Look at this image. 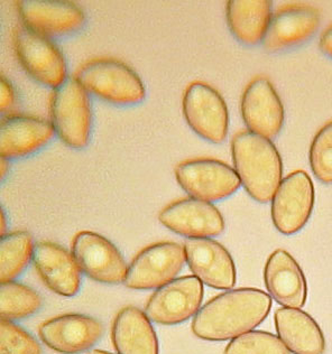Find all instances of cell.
<instances>
[{"label": "cell", "mask_w": 332, "mask_h": 354, "mask_svg": "<svg viewBox=\"0 0 332 354\" xmlns=\"http://www.w3.org/2000/svg\"><path fill=\"white\" fill-rule=\"evenodd\" d=\"M88 354H113L110 353V352L107 351H102V350H92V351H90Z\"/></svg>", "instance_id": "cell-33"}, {"label": "cell", "mask_w": 332, "mask_h": 354, "mask_svg": "<svg viewBox=\"0 0 332 354\" xmlns=\"http://www.w3.org/2000/svg\"><path fill=\"white\" fill-rule=\"evenodd\" d=\"M320 26V14L310 6H288L272 16L263 45L270 52L293 48L308 41Z\"/></svg>", "instance_id": "cell-19"}, {"label": "cell", "mask_w": 332, "mask_h": 354, "mask_svg": "<svg viewBox=\"0 0 332 354\" xmlns=\"http://www.w3.org/2000/svg\"><path fill=\"white\" fill-rule=\"evenodd\" d=\"M320 48L324 54L332 57V26L321 35Z\"/></svg>", "instance_id": "cell-30"}, {"label": "cell", "mask_w": 332, "mask_h": 354, "mask_svg": "<svg viewBox=\"0 0 332 354\" xmlns=\"http://www.w3.org/2000/svg\"><path fill=\"white\" fill-rule=\"evenodd\" d=\"M52 122L32 115H12L0 126V155L6 160L28 156L53 138Z\"/></svg>", "instance_id": "cell-20"}, {"label": "cell", "mask_w": 332, "mask_h": 354, "mask_svg": "<svg viewBox=\"0 0 332 354\" xmlns=\"http://www.w3.org/2000/svg\"><path fill=\"white\" fill-rule=\"evenodd\" d=\"M232 160L241 185L255 201H272L283 180V162L270 139L252 131H241L232 138Z\"/></svg>", "instance_id": "cell-2"}, {"label": "cell", "mask_w": 332, "mask_h": 354, "mask_svg": "<svg viewBox=\"0 0 332 354\" xmlns=\"http://www.w3.org/2000/svg\"><path fill=\"white\" fill-rule=\"evenodd\" d=\"M50 109V120L59 139L68 147H86L91 133V106L88 92L77 77H68L54 90Z\"/></svg>", "instance_id": "cell-4"}, {"label": "cell", "mask_w": 332, "mask_h": 354, "mask_svg": "<svg viewBox=\"0 0 332 354\" xmlns=\"http://www.w3.org/2000/svg\"><path fill=\"white\" fill-rule=\"evenodd\" d=\"M272 16L270 0H230L225 7L229 30L245 45L263 41Z\"/></svg>", "instance_id": "cell-23"}, {"label": "cell", "mask_w": 332, "mask_h": 354, "mask_svg": "<svg viewBox=\"0 0 332 354\" xmlns=\"http://www.w3.org/2000/svg\"><path fill=\"white\" fill-rule=\"evenodd\" d=\"M183 115L191 129L212 144H221L229 128L228 108L219 92L205 83L187 86L182 102Z\"/></svg>", "instance_id": "cell-10"}, {"label": "cell", "mask_w": 332, "mask_h": 354, "mask_svg": "<svg viewBox=\"0 0 332 354\" xmlns=\"http://www.w3.org/2000/svg\"><path fill=\"white\" fill-rule=\"evenodd\" d=\"M77 81L88 93L118 106H133L145 99L140 75L124 63L115 59H97L77 73Z\"/></svg>", "instance_id": "cell-3"}, {"label": "cell", "mask_w": 332, "mask_h": 354, "mask_svg": "<svg viewBox=\"0 0 332 354\" xmlns=\"http://www.w3.org/2000/svg\"><path fill=\"white\" fill-rule=\"evenodd\" d=\"M6 234V216H5V211L1 209V236Z\"/></svg>", "instance_id": "cell-32"}, {"label": "cell", "mask_w": 332, "mask_h": 354, "mask_svg": "<svg viewBox=\"0 0 332 354\" xmlns=\"http://www.w3.org/2000/svg\"><path fill=\"white\" fill-rule=\"evenodd\" d=\"M187 263L203 285L214 290H230L237 281L234 259L221 243L211 239H187L184 242Z\"/></svg>", "instance_id": "cell-12"}, {"label": "cell", "mask_w": 332, "mask_h": 354, "mask_svg": "<svg viewBox=\"0 0 332 354\" xmlns=\"http://www.w3.org/2000/svg\"><path fill=\"white\" fill-rule=\"evenodd\" d=\"M32 263L45 286L57 295L72 297L80 290V268L66 248L54 242H37Z\"/></svg>", "instance_id": "cell-17"}, {"label": "cell", "mask_w": 332, "mask_h": 354, "mask_svg": "<svg viewBox=\"0 0 332 354\" xmlns=\"http://www.w3.org/2000/svg\"><path fill=\"white\" fill-rule=\"evenodd\" d=\"M315 198V185L306 171H292L284 177L276 189L270 207L276 230L285 236L302 230L311 216Z\"/></svg>", "instance_id": "cell-7"}, {"label": "cell", "mask_w": 332, "mask_h": 354, "mask_svg": "<svg viewBox=\"0 0 332 354\" xmlns=\"http://www.w3.org/2000/svg\"><path fill=\"white\" fill-rule=\"evenodd\" d=\"M203 295V283L196 276L175 278L155 290L146 304L145 314L156 324H181L199 312Z\"/></svg>", "instance_id": "cell-9"}, {"label": "cell", "mask_w": 332, "mask_h": 354, "mask_svg": "<svg viewBox=\"0 0 332 354\" xmlns=\"http://www.w3.org/2000/svg\"><path fill=\"white\" fill-rule=\"evenodd\" d=\"M0 354H43L42 346L27 330L12 321H0Z\"/></svg>", "instance_id": "cell-28"}, {"label": "cell", "mask_w": 332, "mask_h": 354, "mask_svg": "<svg viewBox=\"0 0 332 354\" xmlns=\"http://www.w3.org/2000/svg\"><path fill=\"white\" fill-rule=\"evenodd\" d=\"M104 325L91 316L66 314L42 323L39 339L45 346L63 354L88 351L104 335Z\"/></svg>", "instance_id": "cell-14"}, {"label": "cell", "mask_w": 332, "mask_h": 354, "mask_svg": "<svg viewBox=\"0 0 332 354\" xmlns=\"http://www.w3.org/2000/svg\"><path fill=\"white\" fill-rule=\"evenodd\" d=\"M276 333L293 354H324V332L310 314L301 308L281 307L274 314Z\"/></svg>", "instance_id": "cell-21"}, {"label": "cell", "mask_w": 332, "mask_h": 354, "mask_svg": "<svg viewBox=\"0 0 332 354\" xmlns=\"http://www.w3.org/2000/svg\"><path fill=\"white\" fill-rule=\"evenodd\" d=\"M225 354H290L277 335L265 330H250L232 339Z\"/></svg>", "instance_id": "cell-26"}, {"label": "cell", "mask_w": 332, "mask_h": 354, "mask_svg": "<svg viewBox=\"0 0 332 354\" xmlns=\"http://www.w3.org/2000/svg\"><path fill=\"white\" fill-rule=\"evenodd\" d=\"M15 102V91L12 84L7 80L6 77H1L0 84V110L5 113L6 110L10 109Z\"/></svg>", "instance_id": "cell-29"}, {"label": "cell", "mask_w": 332, "mask_h": 354, "mask_svg": "<svg viewBox=\"0 0 332 354\" xmlns=\"http://www.w3.org/2000/svg\"><path fill=\"white\" fill-rule=\"evenodd\" d=\"M9 171V162L8 160L1 157V162H0V174H1V180H5L6 177L7 171Z\"/></svg>", "instance_id": "cell-31"}, {"label": "cell", "mask_w": 332, "mask_h": 354, "mask_svg": "<svg viewBox=\"0 0 332 354\" xmlns=\"http://www.w3.org/2000/svg\"><path fill=\"white\" fill-rule=\"evenodd\" d=\"M185 263L183 245L169 241L154 243L133 258L124 285L131 290H158L175 279Z\"/></svg>", "instance_id": "cell-6"}, {"label": "cell", "mask_w": 332, "mask_h": 354, "mask_svg": "<svg viewBox=\"0 0 332 354\" xmlns=\"http://www.w3.org/2000/svg\"><path fill=\"white\" fill-rule=\"evenodd\" d=\"M43 299L39 292L23 283L10 281L0 286L1 319L18 321L34 315L41 310Z\"/></svg>", "instance_id": "cell-25"}, {"label": "cell", "mask_w": 332, "mask_h": 354, "mask_svg": "<svg viewBox=\"0 0 332 354\" xmlns=\"http://www.w3.org/2000/svg\"><path fill=\"white\" fill-rule=\"evenodd\" d=\"M267 292L283 307L302 308L308 298L306 274L292 254L277 249L267 259L264 268Z\"/></svg>", "instance_id": "cell-18"}, {"label": "cell", "mask_w": 332, "mask_h": 354, "mask_svg": "<svg viewBox=\"0 0 332 354\" xmlns=\"http://www.w3.org/2000/svg\"><path fill=\"white\" fill-rule=\"evenodd\" d=\"M241 117L249 131L275 138L284 124V106L273 84L266 77H257L247 86L241 97Z\"/></svg>", "instance_id": "cell-16"}, {"label": "cell", "mask_w": 332, "mask_h": 354, "mask_svg": "<svg viewBox=\"0 0 332 354\" xmlns=\"http://www.w3.org/2000/svg\"><path fill=\"white\" fill-rule=\"evenodd\" d=\"M308 160L317 180L321 183L332 184V121L315 135Z\"/></svg>", "instance_id": "cell-27"}, {"label": "cell", "mask_w": 332, "mask_h": 354, "mask_svg": "<svg viewBox=\"0 0 332 354\" xmlns=\"http://www.w3.org/2000/svg\"><path fill=\"white\" fill-rule=\"evenodd\" d=\"M14 45L18 61L34 80L55 90L68 79L66 59L46 36L26 26L18 27Z\"/></svg>", "instance_id": "cell-8"}, {"label": "cell", "mask_w": 332, "mask_h": 354, "mask_svg": "<svg viewBox=\"0 0 332 354\" xmlns=\"http://www.w3.org/2000/svg\"><path fill=\"white\" fill-rule=\"evenodd\" d=\"M117 354H158V335L145 312L135 306L119 310L111 330Z\"/></svg>", "instance_id": "cell-22"}, {"label": "cell", "mask_w": 332, "mask_h": 354, "mask_svg": "<svg viewBox=\"0 0 332 354\" xmlns=\"http://www.w3.org/2000/svg\"><path fill=\"white\" fill-rule=\"evenodd\" d=\"M178 185L191 198L201 201H221L241 189L237 173L225 162L211 158L187 160L175 169Z\"/></svg>", "instance_id": "cell-5"}, {"label": "cell", "mask_w": 332, "mask_h": 354, "mask_svg": "<svg viewBox=\"0 0 332 354\" xmlns=\"http://www.w3.org/2000/svg\"><path fill=\"white\" fill-rule=\"evenodd\" d=\"M17 8L24 26L46 37L68 35L86 23L82 9L66 0H21Z\"/></svg>", "instance_id": "cell-15"}, {"label": "cell", "mask_w": 332, "mask_h": 354, "mask_svg": "<svg viewBox=\"0 0 332 354\" xmlns=\"http://www.w3.org/2000/svg\"><path fill=\"white\" fill-rule=\"evenodd\" d=\"M33 236L27 231L3 234L0 239V283H6L19 277L33 261Z\"/></svg>", "instance_id": "cell-24"}, {"label": "cell", "mask_w": 332, "mask_h": 354, "mask_svg": "<svg viewBox=\"0 0 332 354\" xmlns=\"http://www.w3.org/2000/svg\"><path fill=\"white\" fill-rule=\"evenodd\" d=\"M158 220L174 234L187 239L220 236L225 231V218L214 204L187 198L169 204L160 211Z\"/></svg>", "instance_id": "cell-13"}, {"label": "cell", "mask_w": 332, "mask_h": 354, "mask_svg": "<svg viewBox=\"0 0 332 354\" xmlns=\"http://www.w3.org/2000/svg\"><path fill=\"white\" fill-rule=\"evenodd\" d=\"M272 297L258 288L227 290L211 298L193 317L191 330L199 339L223 342L255 330L267 319Z\"/></svg>", "instance_id": "cell-1"}, {"label": "cell", "mask_w": 332, "mask_h": 354, "mask_svg": "<svg viewBox=\"0 0 332 354\" xmlns=\"http://www.w3.org/2000/svg\"><path fill=\"white\" fill-rule=\"evenodd\" d=\"M72 254L81 272L98 283H124L127 274L122 254L115 245L100 234L82 231L72 242Z\"/></svg>", "instance_id": "cell-11"}]
</instances>
